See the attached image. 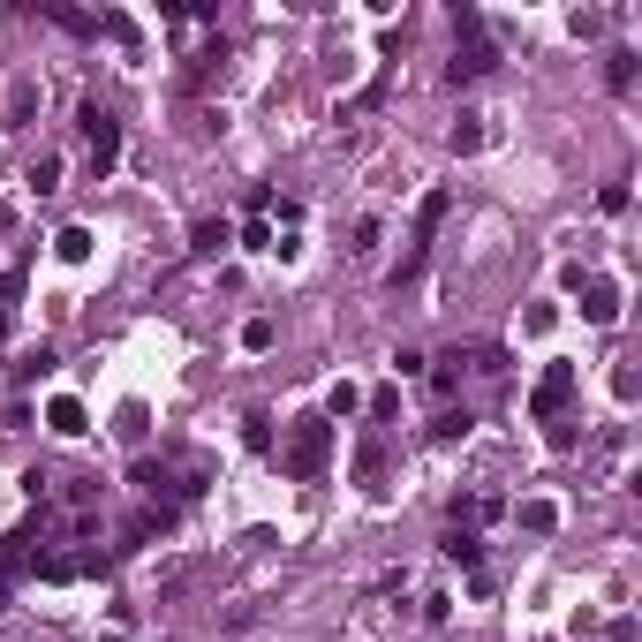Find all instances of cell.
I'll use <instances>...</instances> for the list:
<instances>
[{
	"label": "cell",
	"instance_id": "cell-19",
	"mask_svg": "<svg viewBox=\"0 0 642 642\" xmlns=\"http://www.w3.org/2000/svg\"><path fill=\"white\" fill-rule=\"evenodd\" d=\"M53 189H61V159L38 152V159H31V197H53Z\"/></svg>",
	"mask_w": 642,
	"mask_h": 642
},
{
	"label": "cell",
	"instance_id": "cell-4",
	"mask_svg": "<svg viewBox=\"0 0 642 642\" xmlns=\"http://www.w3.org/2000/svg\"><path fill=\"white\" fill-rule=\"evenodd\" d=\"M575 393H582V371H575V363H544V371H537V393H529V416H537V423H559L567 408H575Z\"/></svg>",
	"mask_w": 642,
	"mask_h": 642
},
{
	"label": "cell",
	"instance_id": "cell-6",
	"mask_svg": "<svg viewBox=\"0 0 642 642\" xmlns=\"http://www.w3.org/2000/svg\"><path fill=\"white\" fill-rule=\"evenodd\" d=\"M582 288V318L590 325H620V288L612 280H575Z\"/></svg>",
	"mask_w": 642,
	"mask_h": 642
},
{
	"label": "cell",
	"instance_id": "cell-10",
	"mask_svg": "<svg viewBox=\"0 0 642 642\" xmlns=\"http://www.w3.org/2000/svg\"><path fill=\"white\" fill-rule=\"evenodd\" d=\"M227 242H235V235H227V220H197V227H189V250H197V257H220Z\"/></svg>",
	"mask_w": 642,
	"mask_h": 642
},
{
	"label": "cell",
	"instance_id": "cell-2",
	"mask_svg": "<svg viewBox=\"0 0 642 642\" xmlns=\"http://www.w3.org/2000/svg\"><path fill=\"white\" fill-rule=\"evenodd\" d=\"M454 23H461V46H454V61H446V84H476V76H491V68H499V46L484 38L476 8H454Z\"/></svg>",
	"mask_w": 642,
	"mask_h": 642
},
{
	"label": "cell",
	"instance_id": "cell-18",
	"mask_svg": "<svg viewBox=\"0 0 642 642\" xmlns=\"http://www.w3.org/2000/svg\"><path fill=\"white\" fill-rule=\"evenodd\" d=\"M522 529H529V537H552V529H559V507H552V499H529V507H522Z\"/></svg>",
	"mask_w": 642,
	"mask_h": 642
},
{
	"label": "cell",
	"instance_id": "cell-25",
	"mask_svg": "<svg viewBox=\"0 0 642 642\" xmlns=\"http://www.w3.org/2000/svg\"><path fill=\"white\" fill-rule=\"evenodd\" d=\"M46 371H53V348H31V355L16 363V378H46Z\"/></svg>",
	"mask_w": 642,
	"mask_h": 642
},
{
	"label": "cell",
	"instance_id": "cell-21",
	"mask_svg": "<svg viewBox=\"0 0 642 642\" xmlns=\"http://www.w3.org/2000/svg\"><path fill=\"white\" fill-rule=\"evenodd\" d=\"M431 439L439 446H454V439H469V408H446L439 423H431Z\"/></svg>",
	"mask_w": 642,
	"mask_h": 642
},
{
	"label": "cell",
	"instance_id": "cell-22",
	"mask_svg": "<svg viewBox=\"0 0 642 642\" xmlns=\"http://www.w3.org/2000/svg\"><path fill=\"white\" fill-rule=\"evenodd\" d=\"M635 61H642V53L620 46V53H612V68H605V84H612V91H635Z\"/></svg>",
	"mask_w": 642,
	"mask_h": 642
},
{
	"label": "cell",
	"instance_id": "cell-24",
	"mask_svg": "<svg viewBox=\"0 0 642 642\" xmlns=\"http://www.w3.org/2000/svg\"><path fill=\"white\" fill-rule=\"evenodd\" d=\"M242 348L265 355V348H272V318H250V325H242Z\"/></svg>",
	"mask_w": 642,
	"mask_h": 642
},
{
	"label": "cell",
	"instance_id": "cell-9",
	"mask_svg": "<svg viewBox=\"0 0 642 642\" xmlns=\"http://www.w3.org/2000/svg\"><path fill=\"white\" fill-rule=\"evenodd\" d=\"M242 250H250V257H272V250H280V235H272V212H250V220H242Z\"/></svg>",
	"mask_w": 642,
	"mask_h": 642
},
{
	"label": "cell",
	"instance_id": "cell-7",
	"mask_svg": "<svg viewBox=\"0 0 642 642\" xmlns=\"http://www.w3.org/2000/svg\"><path fill=\"white\" fill-rule=\"evenodd\" d=\"M23 288H31V272H23V265H8V272H0V340H8V325H16Z\"/></svg>",
	"mask_w": 642,
	"mask_h": 642
},
{
	"label": "cell",
	"instance_id": "cell-28",
	"mask_svg": "<svg viewBox=\"0 0 642 642\" xmlns=\"http://www.w3.org/2000/svg\"><path fill=\"white\" fill-rule=\"evenodd\" d=\"M348 250H355V257H371V250H378V220H355V242H348Z\"/></svg>",
	"mask_w": 642,
	"mask_h": 642
},
{
	"label": "cell",
	"instance_id": "cell-5",
	"mask_svg": "<svg viewBox=\"0 0 642 642\" xmlns=\"http://www.w3.org/2000/svg\"><path fill=\"white\" fill-rule=\"evenodd\" d=\"M76 129H84V152H91V174H114V159H121V121L106 114L99 99H84V106H76Z\"/></svg>",
	"mask_w": 642,
	"mask_h": 642
},
{
	"label": "cell",
	"instance_id": "cell-14",
	"mask_svg": "<svg viewBox=\"0 0 642 642\" xmlns=\"http://www.w3.org/2000/svg\"><path fill=\"white\" fill-rule=\"evenodd\" d=\"M46 423L61 431V439H76V431H84V401H68V393H61V401L46 408Z\"/></svg>",
	"mask_w": 642,
	"mask_h": 642
},
{
	"label": "cell",
	"instance_id": "cell-27",
	"mask_svg": "<svg viewBox=\"0 0 642 642\" xmlns=\"http://www.w3.org/2000/svg\"><path fill=\"white\" fill-rule=\"evenodd\" d=\"M544 439H552V446H559V454H575V446H582V431H575V423H567V416H559V423H552V431H544Z\"/></svg>",
	"mask_w": 642,
	"mask_h": 642
},
{
	"label": "cell",
	"instance_id": "cell-16",
	"mask_svg": "<svg viewBox=\"0 0 642 642\" xmlns=\"http://www.w3.org/2000/svg\"><path fill=\"white\" fill-rule=\"evenodd\" d=\"M46 23H61V31H76V38H99V16H76L61 0H46Z\"/></svg>",
	"mask_w": 642,
	"mask_h": 642
},
{
	"label": "cell",
	"instance_id": "cell-3",
	"mask_svg": "<svg viewBox=\"0 0 642 642\" xmlns=\"http://www.w3.org/2000/svg\"><path fill=\"white\" fill-rule=\"evenodd\" d=\"M446 212H454V197H446V189H431V197H423V212H416V235H408L401 265H393V280H386L393 295H401L408 280H416V272H423V257H431V235H439V220H446Z\"/></svg>",
	"mask_w": 642,
	"mask_h": 642
},
{
	"label": "cell",
	"instance_id": "cell-20",
	"mask_svg": "<svg viewBox=\"0 0 642 642\" xmlns=\"http://www.w3.org/2000/svg\"><path fill=\"white\" fill-rule=\"evenodd\" d=\"M446 144H454L461 159H469V152H484V121H476V114H461V121H454V136H446Z\"/></svg>",
	"mask_w": 642,
	"mask_h": 642
},
{
	"label": "cell",
	"instance_id": "cell-23",
	"mask_svg": "<svg viewBox=\"0 0 642 642\" xmlns=\"http://www.w3.org/2000/svg\"><path fill=\"white\" fill-rule=\"evenodd\" d=\"M627 204H635V197H627V182H605V189H597V212H605V220H620Z\"/></svg>",
	"mask_w": 642,
	"mask_h": 642
},
{
	"label": "cell",
	"instance_id": "cell-8",
	"mask_svg": "<svg viewBox=\"0 0 642 642\" xmlns=\"http://www.w3.org/2000/svg\"><path fill=\"white\" fill-rule=\"evenodd\" d=\"M461 371H469V355H439V363H431V393H439V401H454V393H461Z\"/></svg>",
	"mask_w": 642,
	"mask_h": 642
},
{
	"label": "cell",
	"instance_id": "cell-1",
	"mask_svg": "<svg viewBox=\"0 0 642 642\" xmlns=\"http://www.w3.org/2000/svg\"><path fill=\"white\" fill-rule=\"evenodd\" d=\"M280 469L295 484H318L333 469V416H295L288 423V446H280Z\"/></svg>",
	"mask_w": 642,
	"mask_h": 642
},
{
	"label": "cell",
	"instance_id": "cell-13",
	"mask_svg": "<svg viewBox=\"0 0 642 642\" xmlns=\"http://www.w3.org/2000/svg\"><path fill=\"white\" fill-rule=\"evenodd\" d=\"M53 257H61V265H84L91 257V227H61V235H53Z\"/></svg>",
	"mask_w": 642,
	"mask_h": 642
},
{
	"label": "cell",
	"instance_id": "cell-12",
	"mask_svg": "<svg viewBox=\"0 0 642 642\" xmlns=\"http://www.w3.org/2000/svg\"><path fill=\"white\" fill-rule=\"evenodd\" d=\"M212 76H227V53H197V61L182 68V91H204Z\"/></svg>",
	"mask_w": 642,
	"mask_h": 642
},
{
	"label": "cell",
	"instance_id": "cell-15",
	"mask_svg": "<svg viewBox=\"0 0 642 642\" xmlns=\"http://www.w3.org/2000/svg\"><path fill=\"white\" fill-rule=\"evenodd\" d=\"M355 476H363V491H378V484H386V446H363V454H355Z\"/></svg>",
	"mask_w": 642,
	"mask_h": 642
},
{
	"label": "cell",
	"instance_id": "cell-26",
	"mask_svg": "<svg viewBox=\"0 0 642 642\" xmlns=\"http://www.w3.org/2000/svg\"><path fill=\"white\" fill-rule=\"evenodd\" d=\"M325 408H333V416H355V408H363V393H355L348 378H340V386H333V401H325Z\"/></svg>",
	"mask_w": 642,
	"mask_h": 642
},
{
	"label": "cell",
	"instance_id": "cell-17",
	"mask_svg": "<svg viewBox=\"0 0 642 642\" xmlns=\"http://www.w3.org/2000/svg\"><path fill=\"white\" fill-rule=\"evenodd\" d=\"M242 446H250V454H272V416H265V408L242 416Z\"/></svg>",
	"mask_w": 642,
	"mask_h": 642
},
{
	"label": "cell",
	"instance_id": "cell-11",
	"mask_svg": "<svg viewBox=\"0 0 642 642\" xmlns=\"http://www.w3.org/2000/svg\"><path fill=\"white\" fill-rule=\"evenodd\" d=\"M439 552L454 559V567H476V559H484V544H476V529H446V537H439Z\"/></svg>",
	"mask_w": 642,
	"mask_h": 642
}]
</instances>
